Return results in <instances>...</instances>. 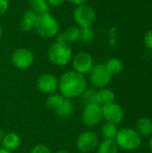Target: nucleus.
Segmentation results:
<instances>
[{"label": "nucleus", "mask_w": 152, "mask_h": 153, "mask_svg": "<svg viewBox=\"0 0 152 153\" xmlns=\"http://www.w3.org/2000/svg\"><path fill=\"white\" fill-rule=\"evenodd\" d=\"M38 14L35 13L34 12H32L31 10H28L26 11L20 21V28L22 31L24 32H29L34 30L35 25H36V22L38 19Z\"/></svg>", "instance_id": "4468645a"}, {"label": "nucleus", "mask_w": 152, "mask_h": 153, "mask_svg": "<svg viewBox=\"0 0 152 153\" xmlns=\"http://www.w3.org/2000/svg\"><path fill=\"white\" fill-rule=\"evenodd\" d=\"M65 100V98L62 94L55 92V93L49 94L47 97V99H46V106L49 110H52V111L55 112L63 104Z\"/></svg>", "instance_id": "412c9836"}, {"label": "nucleus", "mask_w": 152, "mask_h": 153, "mask_svg": "<svg viewBox=\"0 0 152 153\" xmlns=\"http://www.w3.org/2000/svg\"><path fill=\"white\" fill-rule=\"evenodd\" d=\"M2 148L7 150V151H10V152H13V151H15L17 150L21 143H22V140H21V137L19 136V134L13 133V132H9L5 134H4L3 136V139H2Z\"/></svg>", "instance_id": "2eb2a0df"}, {"label": "nucleus", "mask_w": 152, "mask_h": 153, "mask_svg": "<svg viewBox=\"0 0 152 153\" xmlns=\"http://www.w3.org/2000/svg\"><path fill=\"white\" fill-rule=\"evenodd\" d=\"M118 131L119 130L117 128V126L109 122H105L100 128V133L104 139L115 140Z\"/></svg>", "instance_id": "4be33fe9"}, {"label": "nucleus", "mask_w": 152, "mask_h": 153, "mask_svg": "<svg viewBox=\"0 0 152 153\" xmlns=\"http://www.w3.org/2000/svg\"><path fill=\"white\" fill-rule=\"evenodd\" d=\"M118 146L115 140L103 139L97 147V153H118Z\"/></svg>", "instance_id": "aec40b11"}, {"label": "nucleus", "mask_w": 152, "mask_h": 153, "mask_svg": "<svg viewBox=\"0 0 152 153\" xmlns=\"http://www.w3.org/2000/svg\"><path fill=\"white\" fill-rule=\"evenodd\" d=\"M9 10V1L0 0V17L4 15Z\"/></svg>", "instance_id": "cd10ccee"}, {"label": "nucleus", "mask_w": 152, "mask_h": 153, "mask_svg": "<svg viewBox=\"0 0 152 153\" xmlns=\"http://www.w3.org/2000/svg\"><path fill=\"white\" fill-rule=\"evenodd\" d=\"M3 136H4V133H3V131L0 129V143L2 142V139H3Z\"/></svg>", "instance_id": "473e14b6"}, {"label": "nucleus", "mask_w": 152, "mask_h": 153, "mask_svg": "<svg viewBox=\"0 0 152 153\" xmlns=\"http://www.w3.org/2000/svg\"><path fill=\"white\" fill-rule=\"evenodd\" d=\"M71 46L64 42H54L47 49V58L51 64L56 66L67 65L73 58Z\"/></svg>", "instance_id": "f03ea898"}, {"label": "nucleus", "mask_w": 152, "mask_h": 153, "mask_svg": "<svg viewBox=\"0 0 152 153\" xmlns=\"http://www.w3.org/2000/svg\"><path fill=\"white\" fill-rule=\"evenodd\" d=\"M73 18L76 26L79 28H88L92 27V25L95 23L97 14L91 6L85 4L78 5L74 8Z\"/></svg>", "instance_id": "39448f33"}, {"label": "nucleus", "mask_w": 152, "mask_h": 153, "mask_svg": "<svg viewBox=\"0 0 152 153\" xmlns=\"http://www.w3.org/2000/svg\"><path fill=\"white\" fill-rule=\"evenodd\" d=\"M74 111V106L71 100L65 99L63 104L59 107L58 109L55 111V114L61 119H67L71 117V116L73 114Z\"/></svg>", "instance_id": "a211bd4d"}, {"label": "nucleus", "mask_w": 152, "mask_h": 153, "mask_svg": "<svg viewBox=\"0 0 152 153\" xmlns=\"http://www.w3.org/2000/svg\"><path fill=\"white\" fill-rule=\"evenodd\" d=\"M34 30L40 38H55L59 32L58 21L49 12L39 14L38 16Z\"/></svg>", "instance_id": "7ed1b4c3"}, {"label": "nucleus", "mask_w": 152, "mask_h": 153, "mask_svg": "<svg viewBox=\"0 0 152 153\" xmlns=\"http://www.w3.org/2000/svg\"><path fill=\"white\" fill-rule=\"evenodd\" d=\"M57 42L73 44L80 40V28L76 25H71L63 32H58L55 37Z\"/></svg>", "instance_id": "ddd939ff"}, {"label": "nucleus", "mask_w": 152, "mask_h": 153, "mask_svg": "<svg viewBox=\"0 0 152 153\" xmlns=\"http://www.w3.org/2000/svg\"><path fill=\"white\" fill-rule=\"evenodd\" d=\"M47 1L49 6H53V7L61 6L65 2V0H47Z\"/></svg>", "instance_id": "c85d7f7f"}, {"label": "nucleus", "mask_w": 152, "mask_h": 153, "mask_svg": "<svg viewBox=\"0 0 152 153\" xmlns=\"http://www.w3.org/2000/svg\"><path fill=\"white\" fill-rule=\"evenodd\" d=\"M95 39V31L92 27L80 28V40L83 44H90Z\"/></svg>", "instance_id": "b1692460"}, {"label": "nucleus", "mask_w": 152, "mask_h": 153, "mask_svg": "<svg viewBox=\"0 0 152 153\" xmlns=\"http://www.w3.org/2000/svg\"><path fill=\"white\" fill-rule=\"evenodd\" d=\"M36 85L41 93L49 95L58 90L59 79L52 74H43L38 78Z\"/></svg>", "instance_id": "9b49d317"}, {"label": "nucleus", "mask_w": 152, "mask_h": 153, "mask_svg": "<svg viewBox=\"0 0 152 153\" xmlns=\"http://www.w3.org/2000/svg\"><path fill=\"white\" fill-rule=\"evenodd\" d=\"M54 153H70L69 152H67V151H65V150H60V151H57V152H56Z\"/></svg>", "instance_id": "2f4dec72"}, {"label": "nucleus", "mask_w": 152, "mask_h": 153, "mask_svg": "<svg viewBox=\"0 0 152 153\" xmlns=\"http://www.w3.org/2000/svg\"><path fill=\"white\" fill-rule=\"evenodd\" d=\"M0 153H12V152L10 151H7L4 148H0Z\"/></svg>", "instance_id": "7c9ffc66"}, {"label": "nucleus", "mask_w": 152, "mask_h": 153, "mask_svg": "<svg viewBox=\"0 0 152 153\" xmlns=\"http://www.w3.org/2000/svg\"><path fill=\"white\" fill-rule=\"evenodd\" d=\"M90 83L97 89L107 88L111 82L112 75L107 70L105 64H94L90 72L88 74Z\"/></svg>", "instance_id": "423d86ee"}, {"label": "nucleus", "mask_w": 152, "mask_h": 153, "mask_svg": "<svg viewBox=\"0 0 152 153\" xmlns=\"http://www.w3.org/2000/svg\"><path fill=\"white\" fill-rule=\"evenodd\" d=\"M105 66L112 76H116V75L121 74L124 70L123 62L119 58H116V57H112L108 59L106 62Z\"/></svg>", "instance_id": "6ab92c4d"}, {"label": "nucleus", "mask_w": 152, "mask_h": 153, "mask_svg": "<svg viewBox=\"0 0 152 153\" xmlns=\"http://www.w3.org/2000/svg\"><path fill=\"white\" fill-rule=\"evenodd\" d=\"M30 10L38 15L48 12L49 4L47 0H29Z\"/></svg>", "instance_id": "5701e85b"}, {"label": "nucleus", "mask_w": 152, "mask_h": 153, "mask_svg": "<svg viewBox=\"0 0 152 153\" xmlns=\"http://www.w3.org/2000/svg\"><path fill=\"white\" fill-rule=\"evenodd\" d=\"M96 91H94L92 89H86L85 91L82 94L81 98H82V100L85 105L89 104V103H92V102H95V96H96Z\"/></svg>", "instance_id": "393cba45"}, {"label": "nucleus", "mask_w": 152, "mask_h": 153, "mask_svg": "<svg viewBox=\"0 0 152 153\" xmlns=\"http://www.w3.org/2000/svg\"><path fill=\"white\" fill-rule=\"evenodd\" d=\"M149 145H150V150H151V152H152V136H151V140H150V143H149Z\"/></svg>", "instance_id": "f704fd0d"}, {"label": "nucleus", "mask_w": 152, "mask_h": 153, "mask_svg": "<svg viewBox=\"0 0 152 153\" xmlns=\"http://www.w3.org/2000/svg\"><path fill=\"white\" fill-rule=\"evenodd\" d=\"M34 54L26 48H19L11 55V63L13 67L19 70H26L34 63Z\"/></svg>", "instance_id": "6e6552de"}, {"label": "nucleus", "mask_w": 152, "mask_h": 153, "mask_svg": "<svg viewBox=\"0 0 152 153\" xmlns=\"http://www.w3.org/2000/svg\"><path fill=\"white\" fill-rule=\"evenodd\" d=\"M72 65L73 71L85 75L88 74L94 65L92 56L86 51H80L73 56Z\"/></svg>", "instance_id": "1a4fd4ad"}, {"label": "nucleus", "mask_w": 152, "mask_h": 153, "mask_svg": "<svg viewBox=\"0 0 152 153\" xmlns=\"http://www.w3.org/2000/svg\"><path fill=\"white\" fill-rule=\"evenodd\" d=\"M103 120L102 107L96 102L89 103L84 106L82 112V121L88 127L97 126Z\"/></svg>", "instance_id": "0eeeda50"}, {"label": "nucleus", "mask_w": 152, "mask_h": 153, "mask_svg": "<svg viewBox=\"0 0 152 153\" xmlns=\"http://www.w3.org/2000/svg\"><path fill=\"white\" fill-rule=\"evenodd\" d=\"M30 153H52L51 150L49 149L48 146L46 144H37L35 145L31 150Z\"/></svg>", "instance_id": "a878e982"}, {"label": "nucleus", "mask_w": 152, "mask_h": 153, "mask_svg": "<svg viewBox=\"0 0 152 153\" xmlns=\"http://www.w3.org/2000/svg\"><path fill=\"white\" fill-rule=\"evenodd\" d=\"M143 43L148 50L152 51V30L147 31L143 38Z\"/></svg>", "instance_id": "bb28decb"}, {"label": "nucleus", "mask_w": 152, "mask_h": 153, "mask_svg": "<svg viewBox=\"0 0 152 153\" xmlns=\"http://www.w3.org/2000/svg\"><path fill=\"white\" fill-rule=\"evenodd\" d=\"M115 99H116V94L110 89L103 88L96 91L95 102L101 107L115 102Z\"/></svg>", "instance_id": "dca6fc26"}, {"label": "nucleus", "mask_w": 152, "mask_h": 153, "mask_svg": "<svg viewBox=\"0 0 152 153\" xmlns=\"http://www.w3.org/2000/svg\"><path fill=\"white\" fill-rule=\"evenodd\" d=\"M115 141L118 148L128 152L138 150L142 143V136L136 132L135 129L130 127L120 129Z\"/></svg>", "instance_id": "20e7f679"}, {"label": "nucleus", "mask_w": 152, "mask_h": 153, "mask_svg": "<svg viewBox=\"0 0 152 153\" xmlns=\"http://www.w3.org/2000/svg\"><path fill=\"white\" fill-rule=\"evenodd\" d=\"M99 136L93 131H84L77 137L76 148L82 153H90L97 149L99 145Z\"/></svg>", "instance_id": "9d476101"}, {"label": "nucleus", "mask_w": 152, "mask_h": 153, "mask_svg": "<svg viewBox=\"0 0 152 153\" xmlns=\"http://www.w3.org/2000/svg\"><path fill=\"white\" fill-rule=\"evenodd\" d=\"M2 36H3V27H2L1 24H0V39H1V38H2Z\"/></svg>", "instance_id": "72a5a7b5"}, {"label": "nucleus", "mask_w": 152, "mask_h": 153, "mask_svg": "<svg viewBox=\"0 0 152 153\" xmlns=\"http://www.w3.org/2000/svg\"><path fill=\"white\" fill-rule=\"evenodd\" d=\"M102 114L103 119H105L106 122H109L115 125L120 124L125 117V112L123 108L116 102H112L110 104L103 106Z\"/></svg>", "instance_id": "f8f14e48"}, {"label": "nucleus", "mask_w": 152, "mask_h": 153, "mask_svg": "<svg viewBox=\"0 0 152 153\" xmlns=\"http://www.w3.org/2000/svg\"><path fill=\"white\" fill-rule=\"evenodd\" d=\"M69 3H71L72 4L78 6V5H82V4H85L89 0H67Z\"/></svg>", "instance_id": "c756f323"}, {"label": "nucleus", "mask_w": 152, "mask_h": 153, "mask_svg": "<svg viewBox=\"0 0 152 153\" xmlns=\"http://www.w3.org/2000/svg\"><path fill=\"white\" fill-rule=\"evenodd\" d=\"M136 132L143 137H149L152 135V121L146 117H140L136 122Z\"/></svg>", "instance_id": "f3484780"}, {"label": "nucleus", "mask_w": 152, "mask_h": 153, "mask_svg": "<svg viewBox=\"0 0 152 153\" xmlns=\"http://www.w3.org/2000/svg\"><path fill=\"white\" fill-rule=\"evenodd\" d=\"M87 89V80L82 75L73 70L67 71L59 78L58 90L65 99L73 100L80 98Z\"/></svg>", "instance_id": "f257e3e1"}]
</instances>
